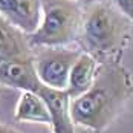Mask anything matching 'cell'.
Returning <instances> with one entry per match:
<instances>
[{
    "label": "cell",
    "instance_id": "obj_5",
    "mask_svg": "<svg viewBox=\"0 0 133 133\" xmlns=\"http://www.w3.org/2000/svg\"><path fill=\"white\" fill-rule=\"evenodd\" d=\"M0 17L31 35L40 26L41 0H0Z\"/></svg>",
    "mask_w": 133,
    "mask_h": 133
},
{
    "label": "cell",
    "instance_id": "obj_11",
    "mask_svg": "<svg viewBox=\"0 0 133 133\" xmlns=\"http://www.w3.org/2000/svg\"><path fill=\"white\" fill-rule=\"evenodd\" d=\"M133 23V0H109Z\"/></svg>",
    "mask_w": 133,
    "mask_h": 133
},
{
    "label": "cell",
    "instance_id": "obj_6",
    "mask_svg": "<svg viewBox=\"0 0 133 133\" xmlns=\"http://www.w3.org/2000/svg\"><path fill=\"white\" fill-rule=\"evenodd\" d=\"M38 95L44 99L51 113V127L54 133H77L75 122L70 115L72 98L67 90L52 89L48 86H41Z\"/></svg>",
    "mask_w": 133,
    "mask_h": 133
},
{
    "label": "cell",
    "instance_id": "obj_12",
    "mask_svg": "<svg viewBox=\"0 0 133 133\" xmlns=\"http://www.w3.org/2000/svg\"><path fill=\"white\" fill-rule=\"evenodd\" d=\"M0 133H22V132L15 130L12 127H8V125H5V124H0Z\"/></svg>",
    "mask_w": 133,
    "mask_h": 133
},
{
    "label": "cell",
    "instance_id": "obj_3",
    "mask_svg": "<svg viewBox=\"0 0 133 133\" xmlns=\"http://www.w3.org/2000/svg\"><path fill=\"white\" fill-rule=\"evenodd\" d=\"M84 18V6L77 0H41L38 29L28 35L32 49L61 48L78 41Z\"/></svg>",
    "mask_w": 133,
    "mask_h": 133
},
{
    "label": "cell",
    "instance_id": "obj_2",
    "mask_svg": "<svg viewBox=\"0 0 133 133\" xmlns=\"http://www.w3.org/2000/svg\"><path fill=\"white\" fill-rule=\"evenodd\" d=\"M133 23L109 0L84 6V18L78 43L81 51L101 64L119 61L132 37Z\"/></svg>",
    "mask_w": 133,
    "mask_h": 133
},
{
    "label": "cell",
    "instance_id": "obj_1",
    "mask_svg": "<svg viewBox=\"0 0 133 133\" xmlns=\"http://www.w3.org/2000/svg\"><path fill=\"white\" fill-rule=\"evenodd\" d=\"M132 95V74L119 61L101 63L92 87L72 99V119L75 125L101 132L113 122Z\"/></svg>",
    "mask_w": 133,
    "mask_h": 133
},
{
    "label": "cell",
    "instance_id": "obj_4",
    "mask_svg": "<svg viewBox=\"0 0 133 133\" xmlns=\"http://www.w3.org/2000/svg\"><path fill=\"white\" fill-rule=\"evenodd\" d=\"M81 49L61 48H35L34 66L43 86L66 90L70 70L81 55Z\"/></svg>",
    "mask_w": 133,
    "mask_h": 133
},
{
    "label": "cell",
    "instance_id": "obj_13",
    "mask_svg": "<svg viewBox=\"0 0 133 133\" xmlns=\"http://www.w3.org/2000/svg\"><path fill=\"white\" fill-rule=\"evenodd\" d=\"M78 3H81L83 6H87V5H92V3H96V2H104V0H77Z\"/></svg>",
    "mask_w": 133,
    "mask_h": 133
},
{
    "label": "cell",
    "instance_id": "obj_8",
    "mask_svg": "<svg viewBox=\"0 0 133 133\" xmlns=\"http://www.w3.org/2000/svg\"><path fill=\"white\" fill-rule=\"evenodd\" d=\"M29 58H34V49L28 41V35L0 17V64Z\"/></svg>",
    "mask_w": 133,
    "mask_h": 133
},
{
    "label": "cell",
    "instance_id": "obj_10",
    "mask_svg": "<svg viewBox=\"0 0 133 133\" xmlns=\"http://www.w3.org/2000/svg\"><path fill=\"white\" fill-rule=\"evenodd\" d=\"M14 118L23 122H35V124H46L51 125V113L46 106L44 99L37 92H22Z\"/></svg>",
    "mask_w": 133,
    "mask_h": 133
},
{
    "label": "cell",
    "instance_id": "obj_7",
    "mask_svg": "<svg viewBox=\"0 0 133 133\" xmlns=\"http://www.w3.org/2000/svg\"><path fill=\"white\" fill-rule=\"evenodd\" d=\"M0 86L20 89L22 92H38L43 86L35 72L34 58L15 60L0 64Z\"/></svg>",
    "mask_w": 133,
    "mask_h": 133
},
{
    "label": "cell",
    "instance_id": "obj_9",
    "mask_svg": "<svg viewBox=\"0 0 133 133\" xmlns=\"http://www.w3.org/2000/svg\"><path fill=\"white\" fill-rule=\"evenodd\" d=\"M98 67H99V63L92 55L81 52V55L78 57V60L75 61V64L70 70L69 83H67L66 89L72 99L81 96L83 93H86L92 87Z\"/></svg>",
    "mask_w": 133,
    "mask_h": 133
}]
</instances>
